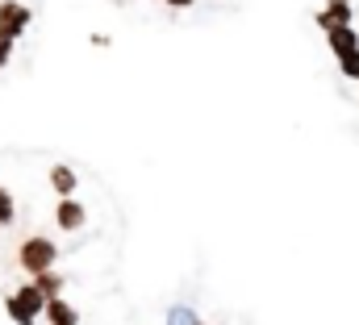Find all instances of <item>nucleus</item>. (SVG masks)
<instances>
[{
	"instance_id": "1",
	"label": "nucleus",
	"mask_w": 359,
	"mask_h": 325,
	"mask_svg": "<svg viewBox=\"0 0 359 325\" xmlns=\"http://www.w3.org/2000/svg\"><path fill=\"white\" fill-rule=\"evenodd\" d=\"M55 263H59V242H50L46 234H25L21 238V246H17V267L29 271V279L55 271Z\"/></svg>"
},
{
	"instance_id": "2",
	"label": "nucleus",
	"mask_w": 359,
	"mask_h": 325,
	"mask_svg": "<svg viewBox=\"0 0 359 325\" xmlns=\"http://www.w3.org/2000/svg\"><path fill=\"white\" fill-rule=\"evenodd\" d=\"M4 313H8L13 325H38V317L46 313V296H42V292L34 288V279H29V284H21L17 292L4 296Z\"/></svg>"
},
{
	"instance_id": "3",
	"label": "nucleus",
	"mask_w": 359,
	"mask_h": 325,
	"mask_svg": "<svg viewBox=\"0 0 359 325\" xmlns=\"http://www.w3.org/2000/svg\"><path fill=\"white\" fill-rule=\"evenodd\" d=\"M29 21H34V8H29V4H21V0H0V34L21 38V34L29 29Z\"/></svg>"
},
{
	"instance_id": "4",
	"label": "nucleus",
	"mask_w": 359,
	"mask_h": 325,
	"mask_svg": "<svg viewBox=\"0 0 359 325\" xmlns=\"http://www.w3.org/2000/svg\"><path fill=\"white\" fill-rule=\"evenodd\" d=\"M313 21H318L322 34H334V29H347L355 21V8H351V0H326Z\"/></svg>"
},
{
	"instance_id": "5",
	"label": "nucleus",
	"mask_w": 359,
	"mask_h": 325,
	"mask_svg": "<svg viewBox=\"0 0 359 325\" xmlns=\"http://www.w3.org/2000/svg\"><path fill=\"white\" fill-rule=\"evenodd\" d=\"M55 226H59L63 234H76V230H84V226H88V209H84L76 196H67V200H59V205H55Z\"/></svg>"
},
{
	"instance_id": "6",
	"label": "nucleus",
	"mask_w": 359,
	"mask_h": 325,
	"mask_svg": "<svg viewBox=\"0 0 359 325\" xmlns=\"http://www.w3.org/2000/svg\"><path fill=\"white\" fill-rule=\"evenodd\" d=\"M50 188H55V196H59V200H67V196L80 188V175H76V167H67V162H55V167H50Z\"/></svg>"
},
{
	"instance_id": "7",
	"label": "nucleus",
	"mask_w": 359,
	"mask_h": 325,
	"mask_svg": "<svg viewBox=\"0 0 359 325\" xmlns=\"http://www.w3.org/2000/svg\"><path fill=\"white\" fill-rule=\"evenodd\" d=\"M326 46H330V55H334V59H347V55H355V50H359V34H355V25H347V29H334V34H326Z\"/></svg>"
},
{
	"instance_id": "8",
	"label": "nucleus",
	"mask_w": 359,
	"mask_h": 325,
	"mask_svg": "<svg viewBox=\"0 0 359 325\" xmlns=\"http://www.w3.org/2000/svg\"><path fill=\"white\" fill-rule=\"evenodd\" d=\"M42 317L50 325H80V309L59 296V300H46V313H42Z\"/></svg>"
},
{
	"instance_id": "9",
	"label": "nucleus",
	"mask_w": 359,
	"mask_h": 325,
	"mask_svg": "<svg viewBox=\"0 0 359 325\" xmlns=\"http://www.w3.org/2000/svg\"><path fill=\"white\" fill-rule=\"evenodd\" d=\"M34 288H38L46 300H59V296H63V288H67V279H63L59 271H46V275H34Z\"/></svg>"
},
{
	"instance_id": "10",
	"label": "nucleus",
	"mask_w": 359,
	"mask_h": 325,
	"mask_svg": "<svg viewBox=\"0 0 359 325\" xmlns=\"http://www.w3.org/2000/svg\"><path fill=\"white\" fill-rule=\"evenodd\" d=\"M17 221V200H13V192L0 184V230H8Z\"/></svg>"
},
{
	"instance_id": "11",
	"label": "nucleus",
	"mask_w": 359,
	"mask_h": 325,
	"mask_svg": "<svg viewBox=\"0 0 359 325\" xmlns=\"http://www.w3.org/2000/svg\"><path fill=\"white\" fill-rule=\"evenodd\" d=\"M168 325H196V309H188V305L168 309Z\"/></svg>"
},
{
	"instance_id": "12",
	"label": "nucleus",
	"mask_w": 359,
	"mask_h": 325,
	"mask_svg": "<svg viewBox=\"0 0 359 325\" xmlns=\"http://www.w3.org/2000/svg\"><path fill=\"white\" fill-rule=\"evenodd\" d=\"M339 67H343V76H347V80H359V50H355V55H347V59H339Z\"/></svg>"
},
{
	"instance_id": "13",
	"label": "nucleus",
	"mask_w": 359,
	"mask_h": 325,
	"mask_svg": "<svg viewBox=\"0 0 359 325\" xmlns=\"http://www.w3.org/2000/svg\"><path fill=\"white\" fill-rule=\"evenodd\" d=\"M13 42H17V38L0 34V67H8V63H13Z\"/></svg>"
},
{
	"instance_id": "14",
	"label": "nucleus",
	"mask_w": 359,
	"mask_h": 325,
	"mask_svg": "<svg viewBox=\"0 0 359 325\" xmlns=\"http://www.w3.org/2000/svg\"><path fill=\"white\" fill-rule=\"evenodd\" d=\"M163 4H172V8H192V0H163Z\"/></svg>"
},
{
	"instance_id": "15",
	"label": "nucleus",
	"mask_w": 359,
	"mask_h": 325,
	"mask_svg": "<svg viewBox=\"0 0 359 325\" xmlns=\"http://www.w3.org/2000/svg\"><path fill=\"white\" fill-rule=\"evenodd\" d=\"M196 325H213V321H196Z\"/></svg>"
}]
</instances>
